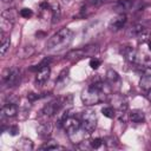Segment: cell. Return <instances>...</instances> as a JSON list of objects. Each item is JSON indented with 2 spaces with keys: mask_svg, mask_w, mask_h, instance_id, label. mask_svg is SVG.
Segmentation results:
<instances>
[{
  "mask_svg": "<svg viewBox=\"0 0 151 151\" xmlns=\"http://www.w3.org/2000/svg\"><path fill=\"white\" fill-rule=\"evenodd\" d=\"M5 1H8V0H5ZM9 1H11V0H9Z\"/></svg>",
  "mask_w": 151,
  "mask_h": 151,
  "instance_id": "33",
  "label": "cell"
},
{
  "mask_svg": "<svg viewBox=\"0 0 151 151\" xmlns=\"http://www.w3.org/2000/svg\"><path fill=\"white\" fill-rule=\"evenodd\" d=\"M9 45H11L9 38H2L1 39V47H0V54H1V57H4L6 54L7 50L9 48Z\"/></svg>",
  "mask_w": 151,
  "mask_h": 151,
  "instance_id": "20",
  "label": "cell"
},
{
  "mask_svg": "<svg viewBox=\"0 0 151 151\" xmlns=\"http://www.w3.org/2000/svg\"><path fill=\"white\" fill-rule=\"evenodd\" d=\"M111 104H112V107H114V110H118V111H125L127 109V100L124 96L122 94H113L111 97Z\"/></svg>",
  "mask_w": 151,
  "mask_h": 151,
  "instance_id": "9",
  "label": "cell"
},
{
  "mask_svg": "<svg viewBox=\"0 0 151 151\" xmlns=\"http://www.w3.org/2000/svg\"><path fill=\"white\" fill-rule=\"evenodd\" d=\"M104 1H106V0H88V4H91L92 6H99Z\"/></svg>",
  "mask_w": 151,
  "mask_h": 151,
  "instance_id": "30",
  "label": "cell"
},
{
  "mask_svg": "<svg viewBox=\"0 0 151 151\" xmlns=\"http://www.w3.org/2000/svg\"><path fill=\"white\" fill-rule=\"evenodd\" d=\"M147 46H149V50L151 51V39H149V41H147Z\"/></svg>",
  "mask_w": 151,
  "mask_h": 151,
  "instance_id": "31",
  "label": "cell"
},
{
  "mask_svg": "<svg viewBox=\"0 0 151 151\" xmlns=\"http://www.w3.org/2000/svg\"><path fill=\"white\" fill-rule=\"evenodd\" d=\"M81 101L86 106L97 105L105 100V92H104V84L101 81L92 83L87 88L81 92Z\"/></svg>",
  "mask_w": 151,
  "mask_h": 151,
  "instance_id": "2",
  "label": "cell"
},
{
  "mask_svg": "<svg viewBox=\"0 0 151 151\" xmlns=\"http://www.w3.org/2000/svg\"><path fill=\"white\" fill-rule=\"evenodd\" d=\"M130 119H131L133 123H142V122H144V119H145V113H144L142 110H138V109L132 110V111L130 112Z\"/></svg>",
  "mask_w": 151,
  "mask_h": 151,
  "instance_id": "17",
  "label": "cell"
},
{
  "mask_svg": "<svg viewBox=\"0 0 151 151\" xmlns=\"http://www.w3.org/2000/svg\"><path fill=\"white\" fill-rule=\"evenodd\" d=\"M40 149H41V150H57V149H63V147L59 146L54 140H50V142H47L46 144L41 145Z\"/></svg>",
  "mask_w": 151,
  "mask_h": 151,
  "instance_id": "21",
  "label": "cell"
},
{
  "mask_svg": "<svg viewBox=\"0 0 151 151\" xmlns=\"http://www.w3.org/2000/svg\"><path fill=\"white\" fill-rule=\"evenodd\" d=\"M103 144H104V139L101 138H94V139H91L90 142V146L93 149H99Z\"/></svg>",
  "mask_w": 151,
  "mask_h": 151,
  "instance_id": "24",
  "label": "cell"
},
{
  "mask_svg": "<svg viewBox=\"0 0 151 151\" xmlns=\"http://www.w3.org/2000/svg\"><path fill=\"white\" fill-rule=\"evenodd\" d=\"M125 22H126V15H125V13H120L114 19H112L110 21L109 28L112 29V31H119V29H122L124 27Z\"/></svg>",
  "mask_w": 151,
  "mask_h": 151,
  "instance_id": "10",
  "label": "cell"
},
{
  "mask_svg": "<svg viewBox=\"0 0 151 151\" xmlns=\"http://www.w3.org/2000/svg\"><path fill=\"white\" fill-rule=\"evenodd\" d=\"M39 98V96L38 94H35V93H32V92H29L28 94H27V99L28 100H31V101H34L35 99H38Z\"/></svg>",
  "mask_w": 151,
  "mask_h": 151,
  "instance_id": "29",
  "label": "cell"
},
{
  "mask_svg": "<svg viewBox=\"0 0 151 151\" xmlns=\"http://www.w3.org/2000/svg\"><path fill=\"white\" fill-rule=\"evenodd\" d=\"M139 86L144 91L151 90V73L150 72H144V74L142 76V78L139 80Z\"/></svg>",
  "mask_w": 151,
  "mask_h": 151,
  "instance_id": "15",
  "label": "cell"
},
{
  "mask_svg": "<svg viewBox=\"0 0 151 151\" xmlns=\"http://www.w3.org/2000/svg\"><path fill=\"white\" fill-rule=\"evenodd\" d=\"M20 15H21L22 18L28 19V18H31V17L33 15V12H32V9H29V8H22V9H20Z\"/></svg>",
  "mask_w": 151,
  "mask_h": 151,
  "instance_id": "27",
  "label": "cell"
},
{
  "mask_svg": "<svg viewBox=\"0 0 151 151\" xmlns=\"http://www.w3.org/2000/svg\"><path fill=\"white\" fill-rule=\"evenodd\" d=\"M106 79H107L111 84H114L116 81L119 80V74H118L114 70L110 68V70H107V72H106Z\"/></svg>",
  "mask_w": 151,
  "mask_h": 151,
  "instance_id": "19",
  "label": "cell"
},
{
  "mask_svg": "<svg viewBox=\"0 0 151 151\" xmlns=\"http://www.w3.org/2000/svg\"><path fill=\"white\" fill-rule=\"evenodd\" d=\"M33 52H34V50H33L32 46H25V47L21 50V52L19 53V55H20L21 58H27V57L32 55Z\"/></svg>",
  "mask_w": 151,
  "mask_h": 151,
  "instance_id": "23",
  "label": "cell"
},
{
  "mask_svg": "<svg viewBox=\"0 0 151 151\" xmlns=\"http://www.w3.org/2000/svg\"><path fill=\"white\" fill-rule=\"evenodd\" d=\"M61 124H63L64 129L66 130L67 134H71V133H73L74 131H77L78 129L81 127L80 119H78V118H76V117H71V116H66Z\"/></svg>",
  "mask_w": 151,
  "mask_h": 151,
  "instance_id": "7",
  "label": "cell"
},
{
  "mask_svg": "<svg viewBox=\"0 0 151 151\" xmlns=\"http://www.w3.org/2000/svg\"><path fill=\"white\" fill-rule=\"evenodd\" d=\"M4 81L7 86L12 87V86H15L19 81H20V72L18 68L15 67H12V68H8L5 73H4Z\"/></svg>",
  "mask_w": 151,
  "mask_h": 151,
  "instance_id": "6",
  "label": "cell"
},
{
  "mask_svg": "<svg viewBox=\"0 0 151 151\" xmlns=\"http://www.w3.org/2000/svg\"><path fill=\"white\" fill-rule=\"evenodd\" d=\"M126 34H127L130 38H134V39H137L139 42H143V41L147 40L149 37H150V32H149V29H147L146 27H144L143 25H138V24L131 26V27L127 29Z\"/></svg>",
  "mask_w": 151,
  "mask_h": 151,
  "instance_id": "4",
  "label": "cell"
},
{
  "mask_svg": "<svg viewBox=\"0 0 151 151\" xmlns=\"http://www.w3.org/2000/svg\"><path fill=\"white\" fill-rule=\"evenodd\" d=\"M80 123H81V127L87 132L91 133L94 131L96 126H97V116L96 112L92 110H86L81 113V118H80Z\"/></svg>",
  "mask_w": 151,
  "mask_h": 151,
  "instance_id": "3",
  "label": "cell"
},
{
  "mask_svg": "<svg viewBox=\"0 0 151 151\" xmlns=\"http://www.w3.org/2000/svg\"><path fill=\"white\" fill-rule=\"evenodd\" d=\"M101 113L106 118H113L114 117V113H116V110L112 106H106V107H103L101 109Z\"/></svg>",
  "mask_w": 151,
  "mask_h": 151,
  "instance_id": "22",
  "label": "cell"
},
{
  "mask_svg": "<svg viewBox=\"0 0 151 151\" xmlns=\"http://www.w3.org/2000/svg\"><path fill=\"white\" fill-rule=\"evenodd\" d=\"M18 132H19V127H18L17 125H12V126L8 127V133H9L11 136H17Z\"/></svg>",
  "mask_w": 151,
  "mask_h": 151,
  "instance_id": "28",
  "label": "cell"
},
{
  "mask_svg": "<svg viewBox=\"0 0 151 151\" xmlns=\"http://www.w3.org/2000/svg\"><path fill=\"white\" fill-rule=\"evenodd\" d=\"M63 105H64V103H63L60 99H55V100H53V101L48 103L47 105H45V107L42 109L41 113H42L45 117L54 116V114H57V113L61 110Z\"/></svg>",
  "mask_w": 151,
  "mask_h": 151,
  "instance_id": "8",
  "label": "cell"
},
{
  "mask_svg": "<svg viewBox=\"0 0 151 151\" xmlns=\"http://www.w3.org/2000/svg\"><path fill=\"white\" fill-rule=\"evenodd\" d=\"M65 83H67V70H64V71L60 73L58 80H57V84H58V85H60V84L64 85Z\"/></svg>",
  "mask_w": 151,
  "mask_h": 151,
  "instance_id": "25",
  "label": "cell"
},
{
  "mask_svg": "<svg viewBox=\"0 0 151 151\" xmlns=\"http://www.w3.org/2000/svg\"><path fill=\"white\" fill-rule=\"evenodd\" d=\"M97 52H98V47L97 46H86L84 48H78V50L68 52L67 53V59H70V60H79V59H83L85 57L93 55Z\"/></svg>",
  "mask_w": 151,
  "mask_h": 151,
  "instance_id": "5",
  "label": "cell"
},
{
  "mask_svg": "<svg viewBox=\"0 0 151 151\" xmlns=\"http://www.w3.org/2000/svg\"><path fill=\"white\" fill-rule=\"evenodd\" d=\"M72 40H73V32L70 28L64 27L47 40L46 50L50 52H60L66 47H68Z\"/></svg>",
  "mask_w": 151,
  "mask_h": 151,
  "instance_id": "1",
  "label": "cell"
},
{
  "mask_svg": "<svg viewBox=\"0 0 151 151\" xmlns=\"http://www.w3.org/2000/svg\"><path fill=\"white\" fill-rule=\"evenodd\" d=\"M1 113L6 117H14L18 113V106L14 103H6L1 109Z\"/></svg>",
  "mask_w": 151,
  "mask_h": 151,
  "instance_id": "13",
  "label": "cell"
},
{
  "mask_svg": "<svg viewBox=\"0 0 151 151\" xmlns=\"http://www.w3.org/2000/svg\"><path fill=\"white\" fill-rule=\"evenodd\" d=\"M63 1H64V2H68L70 0H63Z\"/></svg>",
  "mask_w": 151,
  "mask_h": 151,
  "instance_id": "32",
  "label": "cell"
},
{
  "mask_svg": "<svg viewBox=\"0 0 151 151\" xmlns=\"http://www.w3.org/2000/svg\"><path fill=\"white\" fill-rule=\"evenodd\" d=\"M100 65H101V61L99 59H97V58H92L90 60V66H91L92 70H98Z\"/></svg>",
  "mask_w": 151,
  "mask_h": 151,
  "instance_id": "26",
  "label": "cell"
},
{
  "mask_svg": "<svg viewBox=\"0 0 151 151\" xmlns=\"http://www.w3.org/2000/svg\"><path fill=\"white\" fill-rule=\"evenodd\" d=\"M37 131H38V134L40 137H48L52 132V125L48 122H42L38 125Z\"/></svg>",
  "mask_w": 151,
  "mask_h": 151,
  "instance_id": "14",
  "label": "cell"
},
{
  "mask_svg": "<svg viewBox=\"0 0 151 151\" xmlns=\"http://www.w3.org/2000/svg\"><path fill=\"white\" fill-rule=\"evenodd\" d=\"M50 73H51V70L48 66H44L41 67L38 72H37V77H35V83L38 85H44L48 78H50Z\"/></svg>",
  "mask_w": 151,
  "mask_h": 151,
  "instance_id": "11",
  "label": "cell"
},
{
  "mask_svg": "<svg viewBox=\"0 0 151 151\" xmlns=\"http://www.w3.org/2000/svg\"><path fill=\"white\" fill-rule=\"evenodd\" d=\"M132 4H133V0H118L114 4L113 8L120 14V13H125L126 11H129L132 7Z\"/></svg>",
  "mask_w": 151,
  "mask_h": 151,
  "instance_id": "12",
  "label": "cell"
},
{
  "mask_svg": "<svg viewBox=\"0 0 151 151\" xmlns=\"http://www.w3.org/2000/svg\"><path fill=\"white\" fill-rule=\"evenodd\" d=\"M15 147L18 150H20V151H29V150L33 149V143L28 138H21L18 142V144L15 145Z\"/></svg>",
  "mask_w": 151,
  "mask_h": 151,
  "instance_id": "16",
  "label": "cell"
},
{
  "mask_svg": "<svg viewBox=\"0 0 151 151\" xmlns=\"http://www.w3.org/2000/svg\"><path fill=\"white\" fill-rule=\"evenodd\" d=\"M51 11H52V22H57L59 19H60V7H59V4L54 2L51 7Z\"/></svg>",
  "mask_w": 151,
  "mask_h": 151,
  "instance_id": "18",
  "label": "cell"
}]
</instances>
